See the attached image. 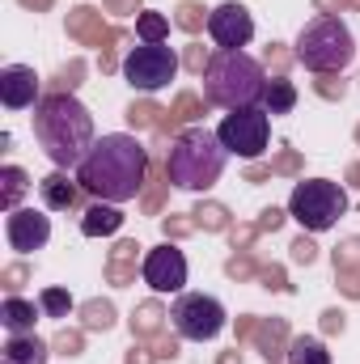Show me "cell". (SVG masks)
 Returning a JSON list of instances; mask_svg holds the SVG:
<instances>
[{
    "instance_id": "cell-18",
    "label": "cell",
    "mask_w": 360,
    "mask_h": 364,
    "mask_svg": "<svg viewBox=\"0 0 360 364\" xmlns=\"http://www.w3.org/2000/svg\"><path fill=\"white\" fill-rule=\"evenodd\" d=\"M30 191V174L21 166H4L0 170V208L4 212H17V199Z\"/></svg>"
},
{
    "instance_id": "cell-15",
    "label": "cell",
    "mask_w": 360,
    "mask_h": 364,
    "mask_svg": "<svg viewBox=\"0 0 360 364\" xmlns=\"http://www.w3.org/2000/svg\"><path fill=\"white\" fill-rule=\"evenodd\" d=\"M119 229H123L119 203L93 199L90 208H85V216H81V233H85V237H110V233H119Z\"/></svg>"
},
{
    "instance_id": "cell-19",
    "label": "cell",
    "mask_w": 360,
    "mask_h": 364,
    "mask_svg": "<svg viewBox=\"0 0 360 364\" xmlns=\"http://www.w3.org/2000/svg\"><path fill=\"white\" fill-rule=\"evenodd\" d=\"M292 106H297V90H292V81H284V77L268 81V90H263V110H268V114H288Z\"/></svg>"
},
{
    "instance_id": "cell-14",
    "label": "cell",
    "mask_w": 360,
    "mask_h": 364,
    "mask_svg": "<svg viewBox=\"0 0 360 364\" xmlns=\"http://www.w3.org/2000/svg\"><path fill=\"white\" fill-rule=\"evenodd\" d=\"M77 191H81V182L68 178V170H51L47 178L38 182V195H43L47 212H68L77 203Z\"/></svg>"
},
{
    "instance_id": "cell-8",
    "label": "cell",
    "mask_w": 360,
    "mask_h": 364,
    "mask_svg": "<svg viewBox=\"0 0 360 364\" xmlns=\"http://www.w3.org/2000/svg\"><path fill=\"white\" fill-rule=\"evenodd\" d=\"M221 144L229 149V157H242V161H255L268 153L271 140V114L263 106H246V110H229L216 127Z\"/></svg>"
},
{
    "instance_id": "cell-13",
    "label": "cell",
    "mask_w": 360,
    "mask_h": 364,
    "mask_svg": "<svg viewBox=\"0 0 360 364\" xmlns=\"http://www.w3.org/2000/svg\"><path fill=\"white\" fill-rule=\"evenodd\" d=\"M0 102L9 106V110H30V106H38L43 97H38V73L30 68V64H9V68H0Z\"/></svg>"
},
{
    "instance_id": "cell-2",
    "label": "cell",
    "mask_w": 360,
    "mask_h": 364,
    "mask_svg": "<svg viewBox=\"0 0 360 364\" xmlns=\"http://www.w3.org/2000/svg\"><path fill=\"white\" fill-rule=\"evenodd\" d=\"M34 140L55 170H77L93 149V114L73 93H47L34 106Z\"/></svg>"
},
{
    "instance_id": "cell-7",
    "label": "cell",
    "mask_w": 360,
    "mask_h": 364,
    "mask_svg": "<svg viewBox=\"0 0 360 364\" xmlns=\"http://www.w3.org/2000/svg\"><path fill=\"white\" fill-rule=\"evenodd\" d=\"M179 77V51L166 43H140L123 55V81L140 93H162Z\"/></svg>"
},
{
    "instance_id": "cell-9",
    "label": "cell",
    "mask_w": 360,
    "mask_h": 364,
    "mask_svg": "<svg viewBox=\"0 0 360 364\" xmlns=\"http://www.w3.org/2000/svg\"><path fill=\"white\" fill-rule=\"evenodd\" d=\"M170 322H174V331H179L182 339L208 343V339H216V335L225 331L229 314H225V305H221L216 296H208V292H182L179 301L170 305Z\"/></svg>"
},
{
    "instance_id": "cell-22",
    "label": "cell",
    "mask_w": 360,
    "mask_h": 364,
    "mask_svg": "<svg viewBox=\"0 0 360 364\" xmlns=\"http://www.w3.org/2000/svg\"><path fill=\"white\" fill-rule=\"evenodd\" d=\"M136 30H140V38L144 43H166V17L162 13H140V21H136Z\"/></svg>"
},
{
    "instance_id": "cell-20",
    "label": "cell",
    "mask_w": 360,
    "mask_h": 364,
    "mask_svg": "<svg viewBox=\"0 0 360 364\" xmlns=\"http://www.w3.org/2000/svg\"><path fill=\"white\" fill-rule=\"evenodd\" d=\"M288 364H331V352H327L322 339L301 335V339H292V348H288Z\"/></svg>"
},
{
    "instance_id": "cell-4",
    "label": "cell",
    "mask_w": 360,
    "mask_h": 364,
    "mask_svg": "<svg viewBox=\"0 0 360 364\" xmlns=\"http://www.w3.org/2000/svg\"><path fill=\"white\" fill-rule=\"evenodd\" d=\"M225 161H229V149L221 144L216 132H208V127H186V132L174 136V144H170L166 178L174 182L179 191H208V186L221 182Z\"/></svg>"
},
{
    "instance_id": "cell-1",
    "label": "cell",
    "mask_w": 360,
    "mask_h": 364,
    "mask_svg": "<svg viewBox=\"0 0 360 364\" xmlns=\"http://www.w3.org/2000/svg\"><path fill=\"white\" fill-rule=\"evenodd\" d=\"M144 174H149V149L127 132L93 140L90 157L77 166L81 191H90L93 199H106V203L136 199L140 186H144Z\"/></svg>"
},
{
    "instance_id": "cell-17",
    "label": "cell",
    "mask_w": 360,
    "mask_h": 364,
    "mask_svg": "<svg viewBox=\"0 0 360 364\" xmlns=\"http://www.w3.org/2000/svg\"><path fill=\"white\" fill-rule=\"evenodd\" d=\"M4 364H47V343L34 339V335H9Z\"/></svg>"
},
{
    "instance_id": "cell-6",
    "label": "cell",
    "mask_w": 360,
    "mask_h": 364,
    "mask_svg": "<svg viewBox=\"0 0 360 364\" xmlns=\"http://www.w3.org/2000/svg\"><path fill=\"white\" fill-rule=\"evenodd\" d=\"M344 212H348V195H344L339 182H331V178H305V182H297L292 195H288V216L301 229H309V233L335 229Z\"/></svg>"
},
{
    "instance_id": "cell-3",
    "label": "cell",
    "mask_w": 360,
    "mask_h": 364,
    "mask_svg": "<svg viewBox=\"0 0 360 364\" xmlns=\"http://www.w3.org/2000/svg\"><path fill=\"white\" fill-rule=\"evenodd\" d=\"M263 90H268V73L246 51H212V60L203 64V97L221 110L263 106Z\"/></svg>"
},
{
    "instance_id": "cell-11",
    "label": "cell",
    "mask_w": 360,
    "mask_h": 364,
    "mask_svg": "<svg viewBox=\"0 0 360 364\" xmlns=\"http://www.w3.org/2000/svg\"><path fill=\"white\" fill-rule=\"evenodd\" d=\"M144 284L153 288V292H162V296H170V292H182V284H186V255H182L179 246H153L149 255H144Z\"/></svg>"
},
{
    "instance_id": "cell-12",
    "label": "cell",
    "mask_w": 360,
    "mask_h": 364,
    "mask_svg": "<svg viewBox=\"0 0 360 364\" xmlns=\"http://www.w3.org/2000/svg\"><path fill=\"white\" fill-rule=\"evenodd\" d=\"M4 237H9V246L17 255H34V250H43L51 242V216L38 212V208H17L4 220Z\"/></svg>"
},
{
    "instance_id": "cell-16",
    "label": "cell",
    "mask_w": 360,
    "mask_h": 364,
    "mask_svg": "<svg viewBox=\"0 0 360 364\" xmlns=\"http://www.w3.org/2000/svg\"><path fill=\"white\" fill-rule=\"evenodd\" d=\"M38 309H43V305H34V301H21V296H4V305H0V326H4L9 335H34Z\"/></svg>"
},
{
    "instance_id": "cell-21",
    "label": "cell",
    "mask_w": 360,
    "mask_h": 364,
    "mask_svg": "<svg viewBox=\"0 0 360 364\" xmlns=\"http://www.w3.org/2000/svg\"><path fill=\"white\" fill-rule=\"evenodd\" d=\"M38 305H43L47 318H68V314H73V296H68L64 288H43Z\"/></svg>"
},
{
    "instance_id": "cell-10",
    "label": "cell",
    "mask_w": 360,
    "mask_h": 364,
    "mask_svg": "<svg viewBox=\"0 0 360 364\" xmlns=\"http://www.w3.org/2000/svg\"><path fill=\"white\" fill-rule=\"evenodd\" d=\"M208 34H212V43H216L221 51H242V47L255 38V17H250L246 4L225 0V4H216V9L208 13Z\"/></svg>"
},
{
    "instance_id": "cell-5",
    "label": "cell",
    "mask_w": 360,
    "mask_h": 364,
    "mask_svg": "<svg viewBox=\"0 0 360 364\" xmlns=\"http://www.w3.org/2000/svg\"><path fill=\"white\" fill-rule=\"evenodd\" d=\"M292 51L309 73H344L356 60V38L344 17H314L297 34Z\"/></svg>"
}]
</instances>
